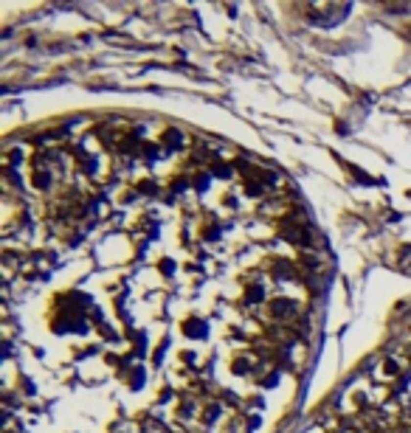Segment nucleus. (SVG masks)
<instances>
[{"label": "nucleus", "instance_id": "f257e3e1", "mask_svg": "<svg viewBox=\"0 0 411 433\" xmlns=\"http://www.w3.org/2000/svg\"><path fill=\"white\" fill-rule=\"evenodd\" d=\"M268 312H271L274 321H293L296 318V304L287 301V298H274V301L268 304Z\"/></svg>", "mask_w": 411, "mask_h": 433}, {"label": "nucleus", "instance_id": "f03ea898", "mask_svg": "<svg viewBox=\"0 0 411 433\" xmlns=\"http://www.w3.org/2000/svg\"><path fill=\"white\" fill-rule=\"evenodd\" d=\"M400 374H403V360L400 357H383L375 368L377 380H397Z\"/></svg>", "mask_w": 411, "mask_h": 433}, {"label": "nucleus", "instance_id": "7ed1b4c3", "mask_svg": "<svg viewBox=\"0 0 411 433\" xmlns=\"http://www.w3.org/2000/svg\"><path fill=\"white\" fill-rule=\"evenodd\" d=\"M307 12L313 20H321V25H332V23H338V17L346 9H338V6H310Z\"/></svg>", "mask_w": 411, "mask_h": 433}, {"label": "nucleus", "instance_id": "20e7f679", "mask_svg": "<svg viewBox=\"0 0 411 433\" xmlns=\"http://www.w3.org/2000/svg\"><path fill=\"white\" fill-rule=\"evenodd\" d=\"M282 237L293 245H310L307 225H298V222H282Z\"/></svg>", "mask_w": 411, "mask_h": 433}, {"label": "nucleus", "instance_id": "39448f33", "mask_svg": "<svg viewBox=\"0 0 411 433\" xmlns=\"http://www.w3.org/2000/svg\"><path fill=\"white\" fill-rule=\"evenodd\" d=\"M259 368V360L253 357V354H240V357H234V363H231V371L237 377H245V374H253Z\"/></svg>", "mask_w": 411, "mask_h": 433}, {"label": "nucleus", "instance_id": "423d86ee", "mask_svg": "<svg viewBox=\"0 0 411 433\" xmlns=\"http://www.w3.org/2000/svg\"><path fill=\"white\" fill-rule=\"evenodd\" d=\"M181 329H183V335H186V338L197 341V338H203V335H206V324L197 318V315H192V318H186V321L181 324Z\"/></svg>", "mask_w": 411, "mask_h": 433}, {"label": "nucleus", "instance_id": "0eeeda50", "mask_svg": "<svg viewBox=\"0 0 411 433\" xmlns=\"http://www.w3.org/2000/svg\"><path fill=\"white\" fill-rule=\"evenodd\" d=\"M271 267H274V270H271V276H274V279H279V281H285V279H293V276H296V264H293V262H285V259H276Z\"/></svg>", "mask_w": 411, "mask_h": 433}, {"label": "nucleus", "instance_id": "6e6552de", "mask_svg": "<svg viewBox=\"0 0 411 433\" xmlns=\"http://www.w3.org/2000/svg\"><path fill=\"white\" fill-rule=\"evenodd\" d=\"M160 141H163V147L166 149H181L183 144H186L183 132H178V130H166V132L160 135Z\"/></svg>", "mask_w": 411, "mask_h": 433}, {"label": "nucleus", "instance_id": "1a4fd4ad", "mask_svg": "<svg viewBox=\"0 0 411 433\" xmlns=\"http://www.w3.org/2000/svg\"><path fill=\"white\" fill-rule=\"evenodd\" d=\"M220 413H223L220 402H208V405H203V411H200V419H203V425H214V422L220 419Z\"/></svg>", "mask_w": 411, "mask_h": 433}, {"label": "nucleus", "instance_id": "9d476101", "mask_svg": "<svg viewBox=\"0 0 411 433\" xmlns=\"http://www.w3.org/2000/svg\"><path fill=\"white\" fill-rule=\"evenodd\" d=\"M34 189H48L51 186V172L46 169V163H37V169H34Z\"/></svg>", "mask_w": 411, "mask_h": 433}, {"label": "nucleus", "instance_id": "9b49d317", "mask_svg": "<svg viewBox=\"0 0 411 433\" xmlns=\"http://www.w3.org/2000/svg\"><path fill=\"white\" fill-rule=\"evenodd\" d=\"M245 301H248V304H262L265 301V290L259 284L248 287V290H245Z\"/></svg>", "mask_w": 411, "mask_h": 433}, {"label": "nucleus", "instance_id": "f8f14e48", "mask_svg": "<svg viewBox=\"0 0 411 433\" xmlns=\"http://www.w3.org/2000/svg\"><path fill=\"white\" fill-rule=\"evenodd\" d=\"M194 411H197L194 399H183L181 408H178V416H181V419H189V416H194Z\"/></svg>", "mask_w": 411, "mask_h": 433}, {"label": "nucleus", "instance_id": "ddd939ff", "mask_svg": "<svg viewBox=\"0 0 411 433\" xmlns=\"http://www.w3.org/2000/svg\"><path fill=\"white\" fill-rule=\"evenodd\" d=\"M262 186H265L262 180H256V177H248L242 189H245V194H251V197H256V194H262Z\"/></svg>", "mask_w": 411, "mask_h": 433}, {"label": "nucleus", "instance_id": "4468645a", "mask_svg": "<svg viewBox=\"0 0 411 433\" xmlns=\"http://www.w3.org/2000/svg\"><path fill=\"white\" fill-rule=\"evenodd\" d=\"M160 270H163V276H172V270H175V262H172V259H160Z\"/></svg>", "mask_w": 411, "mask_h": 433}, {"label": "nucleus", "instance_id": "2eb2a0df", "mask_svg": "<svg viewBox=\"0 0 411 433\" xmlns=\"http://www.w3.org/2000/svg\"><path fill=\"white\" fill-rule=\"evenodd\" d=\"M276 380H279V374H276V371H271V374L262 377V383H259V386H265V388H268V386H276Z\"/></svg>", "mask_w": 411, "mask_h": 433}, {"label": "nucleus", "instance_id": "dca6fc26", "mask_svg": "<svg viewBox=\"0 0 411 433\" xmlns=\"http://www.w3.org/2000/svg\"><path fill=\"white\" fill-rule=\"evenodd\" d=\"M214 174H217V177H226V174H228V166H223V163H217V166H214Z\"/></svg>", "mask_w": 411, "mask_h": 433}, {"label": "nucleus", "instance_id": "f3484780", "mask_svg": "<svg viewBox=\"0 0 411 433\" xmlns=\"http://www.w3.org/2000/svg\"><path fill=\"white\" fill-rule=\"evenodd\" d=\"M400 262H403V264H409V267H411V248H406V251L400 253Z\"/></svg>", "mask_w": 411, "mask_h": 433}, {"label": "nucleus", "instance_id": "a211bd4d", "mask_svg": "<svg viewBox=\"0 0 411 433\" xmlns=\"http://www.w3.org/2000/svg\"><path fill=\"white\" fill-rule=\"evenodd\" d=\"M341 433H364L361 428H346V431H341Z\"/></svg>", "mask_w": 411, "mask_h": 433}]
</instances>
